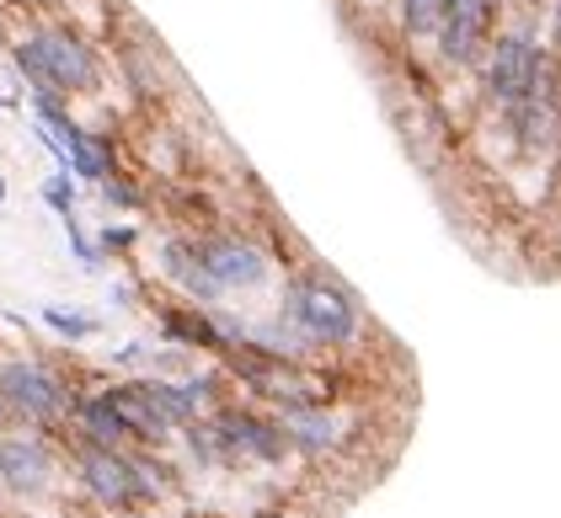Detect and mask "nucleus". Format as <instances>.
Listing matches in <instances>:
<instances>
[{"mask_svg":"<svg viewBox=\"0 0 561 518\" xmlns=\"http://www.w3.org/2000/svg\"><path fill=\"white\" fill-rule=\"evenodd\" d=\"M11 59H16V70H22V81L33 91H48V96H87L96 91L102 81V65H96V48L76 33V27H59V22H48V27H33L22 44L11 48Z\"/></svg>","mask_w":561,"mask_h":518,"instance_id":"1","label":"nucleus"},{"mask_svg":"<svg viewBox=\"0 0 561 518\" xmlns=\"http://www.w3.org/2000/svg\"><path fill=\"white\" fill-rule=\"evenodd\" d=\"M284 315L300 332L305 347H343L364 326L353 295H347L337 278H327V273H300L289 284V295H284Z\"/></svg>","mask_w":561,"mask_h":518,"instance_id":"2","label":"nucleus"},{"mask_svg":"<svg viewBox=\"0 0 561 518\" xmlns=\"http://www.w3.org/2000/svg\"><path fill=\"white\" fill-rule=\"evenodd\" d=\"M486 54V96L503 102V107H518V102H557V65L551 54L535 44V33H503L481 48Z\"/></svg>","mask_w":561,"mask_h":518,"instance_id":"3","label":"nucleus"},{"mask_svg":"<svg viewBox=\"0 0 561 518\" xmlns=\"http://www.w3.org/2000/svg\"><path fill=\"white\" fill-rule=\"evenodd\" d=\"M70 406H76V395L48 364H38V358L0 364V412L27 417V423H59V417H70Z\"/></svg>","mask_w":561,"mask_h":518,"instance_id":"4","label":"nucleus"},{"mask_svg":"<svg viewBox=\"0 0 561 518\" xmlns=\"http://www.w3.org/2000/svg\"><path fill=\"white\" fill-rule=\"evenodd\" d=\"M198 246V262H204V273H209V284H215L219 295H236V289H262L267 284V252H262L257 241H247V235H204V241H193Z\"/></svg>","mask_w":561,"mask_h":518,"instance_id":"5","label":"nucleus"},{"mask_svg":"<svg viewBox=\"0 0 561 518\" xmlns=\"http://www.w3.org/2000/svg\"><path fill=\"white\" fill-rule=\"evenodd\" d=\"M492 22H497V0H444L438 16V59L444 65H476L481 48L492 44Z\"/></svg>","mask_w":561,"mask_h":518,"instance_id":"6","label":"nucleus"},{"mask_svg":"<svg viewBox=\"0 0 561 518\" xmlns=\"http://www.w3.org/2000/svg\"><path fill=\"white\" fill-rule=\"evenodd\" d=\"M81 481H87V492L102 508H129V503L156 492L150 475L139 471L124 449H96V444L81 449Z\"/></svg>","mask_w":561,"mask_h":518,"instance_id":"7","label":"nucleus"},{"mask_svg":"<svg viewBox=\"0 0 561 518\" xmlns=\"http://www.w3.org/2000/svg\"><path fill=\"white\" fill-rule=\"evenodd\" d=\"M209 433H215L219 460H284V449H289L278 423H267L257 412H219Z\"/></svg>","mask_w":561,"mask_h":518,"instance_id":"8","label":"nucleus"},{"mask_svg":"<svg viewBox=\"0 0 561 518\" xmlns=\"http://www.w3.org/2000/svg\"><path fill=\"white\" fill-rule=\"evenodd\" d=\"M0 481H5V492H16V497L48 492L54 454H48L44 438H33V433H5V438H0Z\"/></svg>","mask_w":561,"mask_h":518,"instance_id":"9","label":"nucleus"},{"mask_svg":"<svg viewBox=\"0 0 561 518\" xmlns=\"http://www.w3.org/2000/svg\"><path fill=\"white\" fill-rule=\"evenodd\" d=\"M70 417H76V428L87 433V444H96V449H124V444H134L107 390H96V395H87V401H76Z\"/></svg>","mask_w":561,"mask_h":518,"instance_id":"10","label":"nucleus"},{"mask_svg":"<svg viewBox=\"0 0 561 518\" xmlns=\"http://www.w3.org/2000/svg\"><path fill=\"white\" fill-rule=\"evenodd\" d=\"M278 433H284V444H295L305 454H321V449L337 444V417L327 406H284Z\"/></svg>","mask_w":561,"mask_h":518,"instance_id":"11","label":"nucleus"},{"mask_svg":"<svg viewBox=\"0 0 561 518\" xmlns=\"http://www.w3.org/2000/svg\"><path fill=\"white\" fill-rule=\"evenodd\" d=\"M161 273L172 278L182 295H193V300H219V289L209 284V273H204V262H198V246L193 241H167L161 246Z\"/></svg>","mask_w":561,"mask_h":518,"instance_id":"12","label":"nucleus"},{"mask_svg":"<svg viewBox=\"0 0 561 518\" xmlns=\"http://www.w3.org/2000/svg\"><path fill=\"white\" fill-rule=\"evenodd\" d=\"M508 124L518 129V145L524 150H551L557 145V102H518L508 107Z\"/></svg>","mask_w":561,"mask_h":518,"instance_id":"13","label":"nucleus"},{"mask_svg":"<svg viewBox=\"0 0 561 518\" xmlns=\"http://www.w3.org/2000/svg\"><path fill=\"white\" fill-rule=\"evenodd\" d=\"M44 326L48 332H59V337H70V343H87V337L102 332V321H96V315H87V310H65V304H48Z\"/></svg>","mask_w":561,"mask_h":518,"instance_id":"14","label":"nucleus"},{"mask_svg":"<svg viewBox=\"0 0 561 518\" xmlns=\"http://www.w3.org/2000/svg\"><path fill=\"white\" fill-rule=\"evenodd\" d=\"M444 16V0H401V33L407 38H433Z\"/></svg>","mask_w":561,"mask_h":518,"instance_id":"15","label":"nucleus"},{"mask_svg":"<svg viewBox=\"0 0 561 518\" xmlns=\"http://www.w3.org/2000/svg\"><path fill=\"white\" fill-rule=\"evenodd\" d=\"M44 204L59 219L76 215V176H70V172H54V176H48V182H44Z\"/></svg>","mask_w":561,"mask_h":518,"instance_id":"16","label":"nucleus"},{"mask_svg":"<svg viewBox=\"0 0 561 518\" xmlns=\"http://www.w3.org/2000/svg\"><path fill=\"white\" fill-rule=\"evenodd\" d=\"M65 235H70V252L81 257V267H96V262H102V252L87 241V230L76 225V215H65Z\"/></svg>","mask_w":561,"mask_h":518,"instance_id":"17","label":"nucleus"},{"mask_svg":"<svg viewBox=\"0 0 561 518\" xmlns=\"http://www.w3.org/2000/svg\"><path fill=\"white\" fill-rule=\"evenodd\" d=\"M134 241V230H102V252H124Z\"/></svg>","mask_w":561,"mask_h":518,"instance_id":"18","label":"nucleus"},{"mask_svg":"<svg viewBox=\"0 0 561 518\" xmlns=\"http://www.w3.org/2000/svg\"><path fill=\"white\" fill-rule=\"evenodd\" d=\"M0 209H5V172H0Z\"/></svg>","mask_w":561,"mask_h":518,"instance_id":"19","label":"nucleus"},{"mask_svg":"<svg viewBox=\"0 0 561 518\" xmlns=\"http://www.w3.org/2000/svg\"><path fill=\"white\" fill-rule=\"evenodd\" d=\"M33 5H38V0H33Z\"/></svg>","mask_w":561,"mask_h":518,"instance_id":"20","label":"nucleus"},{"mask_svg":"<svg viewBox=\"0 0 561 518\" xmlns=\"http://www.w3.org/2000/svg\"><path fill=\"white\" fill-rule=\"evenodd\" d=\"M0 417H5V412H0Z\"/></svg>","mask_w":561,"mask_h":518,"instance_id":"21","label":"nucleus"}]
</instances>
